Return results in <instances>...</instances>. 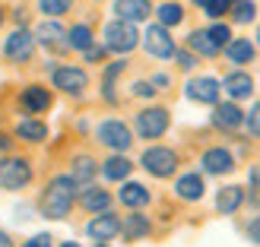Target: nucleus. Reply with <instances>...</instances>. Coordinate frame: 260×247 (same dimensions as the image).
<instances>
[{"instance_id": "f704fd0d", "label": "nucleus", "mask_w": 260, "mask_h": 247, "mask_svg": "<svg viewBox=\"0 0 260 247\" xmlns=\"http://www.w3.org/2000/svg\"><path fill=\"white\" fill-rule=\"evenodd\" d=\"M172 60L178 63V70H181V73H190V70H197V63H200V57H193L187 48H178Z\"/></svg>"}, {"instance_id": "09e8293b", "label": "nucleus", "mask_w": 260, "mask_h": 247, "mask_svg": "<svg viewBox=\"0 0 260 247\" xmlns=\"http://www.w3.org/2000/svg\"><path fill=\"white\" fill-rule=\"evenodd\" d=\"M190 4H193V7H200V10H203L206 4H210V0H190Z\"/></svg>"}, {"instance_id": "f8f14e48", "label": "nucleus", "mask_w": 260, "mask_h": 247, "mask_svg": "<svg viewBox=\"0 0 260 247\" xmlns=\"http://www.w3.org/2000/svg\"><path fill=\"white\" fill-rule=\"evenodd\" d=\"M19 108H22L25 118H38V114L54 108V92L42 83H29V86L19 89Z\"/></svg>"}, {"instance_id": "4468645a", "label": "nucleus", "mask_w": 260, "mask_h": 247, "mask_svg": "<svg viewBox=\"0 0 260 247\" xmlns=\"http://www.w3.org/2000/svg\"><path fill=\"white\" fill-rule=\"evenodd\" d=\"M35 35V45L51 51V54H67V29H63V22L57 19H42L32 29Z\"/></svg>"}, {"instance_id": "6e6552de", "label": "nucleus", "mask_w": 260, "mask_h": 247, "mask_svg": "<svg viewBox=\"0 0 260 247\" xmlns=\"http://www.w3.org/2000/svg\"><path fill=\"white\" fill-rule=\"evenodd\" d=\"M35 51H38V45H35L32 29H13V32H7V38H4V60L16 63V67H29L32 57H35Z\"/></svg>"}, {"instance_id": "0eeeda50", "label": "nucleus", "mask_w": 260, "mask_h": 247, "mask_svg": "<svg viewBox=\"0 0 260 247\" xmlns=\"http://www.w3.org/2000/svg\"><path fill=\"white\" fill-rule=\"evenodd\" d=\"M48 76H51V86L70 98H83L89 89V70L76 67V63H54V70Z\"/></svg>"}, {"instance_id": "7c9ffc66", "label": "nucleus", "mask_w": 260, "mask_h": 247, "mask_svg": "<svg viewBox=\"0 0 260 247\" xmlns=\"http://www.w3.org/2000/svg\"><path fill=\"white\" fill-rule=\"evenodd\" d=\"M35 10L42 13L45 19H60L73 10V0H35Z\"/></svg>"}, {"instance_id": "e433bc0d", "label": "nucleus", "mask_w": 260, "mask_h": 247, "mask_svg": "<svg viewBox=\"0 0 260 247\" xmlns=\"http://www.w3.org/2000/svg\"><path fill=\"white\" fill-rule=\"evenodd\" d=\"M130 95H134V98H149V101H152L159 92L152 89L149 80H134V83H130Z\"/></svg>"}, {"instance_id": "6ab92c4d", "label": "nucleus", "mask_w": 260, "mask_h": 247, "mask_svg": "<svg viewBox=\"0 0 260 247\" xmlns=\"http://www.w3.org/2000/svg\"><path fill=\"white\" fill-rule=\"evenodd\" d=\"M118 203L130 213H146V206L152 203V193L143 181H124L118 190Z\"/></svg>"}, {"instance_id": "473e14b6", "label": "nucleus", "mask_w": 260, "mask_h": 247, "mask_svg": "<svg viewBox=\"0 0 260 247\" xmlns=\"http://www.w3.org/2000/svg\"><path fill=\"white\" fill-rule=\"evenodd\" d=\"M206 35L216 42V48H225L232 38H235V35H232V25H229V22H210V25H206Z\"/></svg>"}, {"instance_id": "58836bf2", "label": "nucleus", "mask_w": 260, "mask_h": 247, "mask_svg": "<svg viewBox=\"0 0 260 247\" xmlns=\"http://www.w3.org/2000/svg\"><path fill=\"white\" fill-rule=\"evenodd\" d=\"M19 247H54V238L48 235V231H38V235H32V238H25Z\"/></svg>"}, {"instance_id": "2f4dec72", "label": "nucleus", "mask_w": 260, "mask_h": 247, "mask_svg": "<svg viewBox=\"0 0 260 247\" xmlns=\"http://www.w3.org/2000/svg\"><path fill=\"white\" fill-rule=\"evenodd\" d=\"M232 22L235 25H251L257 19V4L254 0H241V4H232Z\"/></svg>"}, {"instance_id": "b1692460", "label": "nucleus", "mask_w": 260, "mask_h": 247, "mask_svg": "<svg viewBox=\"0 0 260 247\" xmlns=\"http://www.w3.org/2000/svg\"><path fill=\"white\" fill-rule=\"evenodd\" d=\"M248 203V187H241V184H225V187H219L216 190V213L219 216H235L241 206Z\"/></svg>"}, {"instance_id": "bb28decb", "label": "nucleus", "mask_w": 260, "mask_h": 247, "mask_svg": "<svg viewBox=\"0 0 260 247\" xmlns=\"http://www.w3.org/2000/svg\"><path fill=\"white\" fill-rule=\"evenodd\" d=\"M99 174L105 181H114V184H124L134 174V162L127 155H108L105 162H99Z\"/></svg>"}, {"instance_id": "9d476101", "label": "nucleus", "mask_w": 260, "mask_h": 247, "mask_svg": "<svg viewBox=\"0 0 260 247\" xmlns=\"http://www.w3.org/2000/svg\"><path fill=\"white\" fill-rule=\"evenodd\" d=\"M184 98L193 101V105H206L213 108L222 101V83L216 76H190L187 86H184Z\"/></svg>"}, {"instance_id": "f257e3e1", "label": "nucleus", "mask_w": 260, "mask_h": 247, "mask_svg": "<svg viewBox=\"0 0 260 247\" xmlns=\"http://www.w3.org/2000/svg\"><path fill=\"white\" fill-rule=\"evenodd\" d=\"M76 197H80V187L70 181V174H54L48 178V184L38 190L35 197V213H42L51 222H60L67 219L76 206Z\"/></svg>"}, {"instance_id": "cd10ccee", "label": "nucleus", "mask_w": 260, "mask_h": 247, "mask_svg": "<svg viewBox=\"0 0 260 247\" xmlns=\"http://www.w3.org/2000/svg\"><path fill=\"white\" fill-rule=\"evenodd\" d=\"M99 42L95 38V29L89 22H73L67 29V51H76V54H86L89 48Z\"/></svg>"}, {"instance_id": "c756f323", "label": "nucleus", "mask_w": 260, "mask_h": 247, "mask_svg": "<svg viewBox=\"0 0 260 247\" xmlns=\"http://www.w3.org/2000/svg\"><path fill=\"white\" fill-rule=\"evenodd\" d=\"M152 16H155V22H159L162 29H168V32H172L175 25H181V22H184L187 10H184V4H178V0H162V4H155Z\"/></svg>"}, {"instance_id": "1a4fd4ad", "label": "nucleus", "mask_w": 260, "mask_h": 247, "mask_svg": "<svg viewBox=\"0 0 260 247\" xmlns=\"http://www.w3.org/2000/svg\"><path fill=\"white\" fill-rule=\"evenodd\" d=\"M140 45H143V51H146L149 57H155V60H172V57H175V51H178L175 35L168 32V29H162L159 22L146 25V32L140 35Z\"/></svg>"}, {"instance_id": "a18cd8bd", "label": "nucleus", "mask_w": 260, "mask_h": 247, "mask_svg": "<svg viewBox=\"0 0 260 247\" xmlns=\"http://www.w3.org/2000/svg\"><path fill=\"white\" fill-rule=\"evenodd\" d=\"M0 247H16V241H13V235L7 228H0Z\"/></svg>"}, {"instance_id": "79ce46f5", "label": "nucleus", "mask_w": 260, "mask_h": 247, "mask_svg": "<svg viewBox=\"0 0 260 247\" xmlns=\"http://www.w3.org/2000/svg\"><path fill=\"white\" fill-rule=\"evenodd\" d=\"M248 190L260 193V165H251V171H248Z\"/></svg>"}, {"instance_id": "c03bdc74", "label": "nucleus", "mask_w": 260, "mask_h": 247, "mask_svg": "<svg viewBox=\"0 0 260 247\" xmlns=\"http://www.w3.org/2000/svg\"><path fill=\"white\" fill-rule=\"evenodd\" d=\"M10 152H13V136L0 133V155H10Z\"/></svg>"}, {"instance_id": "20e7f679", "label": "nucleus", "mask_w": 260, "mask_h": 247, "mask_svg": "<svg viewBox=\"0 0 260 247\" xmlns=\"http://www.w3.org/2000/svg\"><path fill=\"white\" fill-rule=\"evenodd\" d=\"M35 181V165L32 159H25V155H0V190H10V193H19L25 190Z\"/></svg>"}, {"instance_id": "dca6fc26", "label": "nucleus", "mask_w": 260, "mask_h": 247, "mask_svg": "<svg viewBox=\"0 0 260 247\" xmlns=\"http://www.w3.org/2000/svg\"><path fill=\"white\" fill-rule=\"evenodd\" d=\"M210 124L219 130V133H238L244 127V108L235 105V101H219V105H213Z\"/></svg>"}, {"instance_id": "3c124183", "label": "nucleus", "mask_w": 260, "mask_h": 247, "mask_svg": "<svg viewBox=\"0 0 260 247\" xmlns=\"http://www.w3.org/2000/svg\"><path fill=\"white\" fill-rule=\"evenodd\" d=\"M95 247H111V244H95Z\"/></svg>"}, {"instance_id": "ea45409f", "label": "nucleus", "mask_w": 260, "mask_h": 247, "mask_svg": "<svg viewBox=\"0 0 260 247\" xmlns=\"http://www.w3.org/2000/svg\"><path fill=\"white\" fill-rule=\"evenodd\" d=\"M105 57H108V51L102 48L99 42H95V45H92V48H89L86 54H83V60H86V63H105Z\"/></svg>"}, {"instance_id": "9b49d317", "label": "nucleus", "mask_w": 260, "mask_h": 247, "mask_svg": "<svg viewBox=\"0 0 260 247\" xmlns=\"http://www.w3.org/2000/svg\"><path fill=\"white\" fill-rule=\"evenodd\" d=\"M238 168L235 162V152L229 146H206L200 152V174H210V178H225Z\"/></svg>"}, {"instance_id": "49530a36", "label": "nucleus", "mask_w": 260, "mask_h": 247, "mask_svg": "<svg viewBox=\"0 0 260 247\" xmlns=\"http://www.w3.org/2000/svg\"><path fill=\"white\" fill-rule=\"evenodd\" d=\"M57 247H83V244H80V241H60Z\"/></svg>"}, {"instance_id": "423d86ee", "label": "nucleus", "mask_w": 260, "mask_h": 247, "mask_svg": "<svg viewBox=\"0 0 260 247\" xmlns=\"http://www.w3.org/2000/svg\"><path fill=\"white\" fill-rule=\"evenodd\" d=\"M95 139L111 155H127V149L134 146L137 136H134V130H130L127 121H121V118H105V121H99V127H95Z\"/></svg>"}, {"instance_id": "603ef678", "label": "nucleus", "mask_w": 260, "mask_h": 247, "mask_svg": "<svg viewBox=\"0 0 260 247\" xmlns=\"http://www.w3.org/2000/svg\"><path fill=\"white\" fill-rule=\"evenodd\" d=\"M229 4H241V0H229Z\"/></svg>"}, {"instance_id": "7ed1b4c3", "label": "nucleus", "mask_w": 260, "mask_h": 247, "mask_svg": "<svg viewBox=\"0 0 260 247\" xmlns=\"http://www.w3.org/2000/svg\"><path fill=\"white\" fill-rule=\"evenodd\" d=\"M168 127H172V111L165 105H146L134 114V127L130 130H134L137 139H146L152 146L155 139H162L168 133Z\"/></svg>"}, {"instance_id": "a19ab883", "label": "nucleus", "mask_w": 260, "mask_h": 247, "mask_svg": "<svg viewBox=\"0 0 260 247\" xmlns=\"http://www.w3.org/2000/svg\"><path fill=\"white\" fill-rule=\"evenodd\" d=\"M149 83H152L155 92H165V89L172 86V76H168V73H152V76H149Z\"/></svg>"}, {"instance_id": "c85d7f7f", "label": "nucleus", "mask_w": 260, "mask_h": 247, "mask_svg": "<svg viewBox=\"0 0 260 247\" xmlns=\"http://www.w3.org/2000/svg\"><path fill=\"white\" fill-rule=\"evenodd\" d=\"M193 57H203V60H216L219 54H222V48H216V42L210 35H206V29H193L187 35V45H184Z\"/></svg>"}, {"instance_id": "5701e85b", "label": "nucleus", "mask_w": 260, "mask_h": 247, "mask_svg": "<svg viewBox=\"0 0 260 247\" xmlns=\"http://www.w3.org/2000/svg\"><path fill=\"white\" fill-rule=\"evenodd\" d=\"M70 181L76 187H89V184H95V178H99V159L95 155H89V152H76L73 159H70Z\"/></svg>"}, {"instance_id": "a211bd4d", "label": "nucleus", "mask_w": 260, "mask_h": 247, "mask_svg": "<svg viewBox=\"0 0 260 247\" xmlns=\"http://www.w3.org/2000/svg\"><path fill=\"white\" fill-rule=\"evenodd\" d=\"M175 197L181 203H200L206 197V178L200 171H184V174H178L175 178Z\"/></svg>"}, {"instance_id": "a878e982", "label": "nucleus", "mask_w": 260, "mask_h": 247, "mask_svg": "<svg viewBox=\"0 0 260 247\" xmlns=\"http://www.w3.org/2000/svg\"><path fill=\"white\" fill-rule=\"evenodd\" d=\"M48 124L42 118H19L16 127H13V136L22 139V143H29V146H38V143H45L48 139Z\"/></svg>"}, {"instance_id": "aec40b11", "label": "nucleus", "mask_w": 260, "mask_h": 247, "mask_svg": "<svg viewBox=\"0 0 260 247\" xmlns=\"http://www.w3.org/2000/svg\"><path fill=\"white\" fill-rule=\"evenodd\" d=\"M130 67V63L124 60V57H118V60H111V63H105V70H102V101L105 105H121V95H118V80L124 76V70Z\"/></svg>"}, {"instance_id": "393cba45", "label": "nucleus", "mask_w": 260, "mask_h": 247, "mask_svg": "<svg viewBox=\"0 0 260 247\" xmlns=\"http://www.w3.org/2000/svg\"><path fill=\"white\" fill-rule=\"evenodd\" d=\"M222 54L229 63H235V70H248V63L257 60V45H254V38H232V42L222 48Z\"/></svg>"}, {"instance_id": "4c0bfd02", "label": "nucleus", "mask_w": 260, "mask_h": 247, "mask_svg": "<svg viewBox=\"0 0 260 247\" xmlns=\"http://www.w3.org/2000/svg\"><path fill=\"white\" fill-rule=\"evenodd\" d=\"M244 235H248V241L254 247H260V213H254L248 222H244Z\"/></svg>"}, {"instance_id": "39448f33", "label": "nucleus", "mask_w": 260, "mask_h": 247, "mask_svg": "<svg viewBox=\"0 0 260 247\" xmlns=\"http://www.w3.org/2000/svg\"><path fill=\"white\" fill-rule=\"evenodd\" d=\"M102 48L108 51V54H130V51L140 48V29L130 22H121V19H108L105 29H102Z\"/></svg>"}, {"instance_id": "ddd939ff", "label": "nucleus", "mask_w": 260, "mask_h": 247, "mask_svg": "<svg viewBox=\"0 0 260 247\" xmlns=\"http://www.w3.org/2000/svg\"><path fill=\"white\" fill-rule=\"evenodd\" d=\"M86 238L92 241V244H111L114 238H121V216L114 213V209H108V213H99V216H92L86 222Z\"/></svg>"}, {"instance_id": "de8ad7c7", "label": "nucleus", "mask_w": 260, "mask_h": 247, "mask_svg": "<svg viewBox=\"0 0 260 247\" xmlns=\"http://www.w3.org/2000/svg\"><path fill=\"white\" fill-rule=\"evenodd\" d=\"M4 22H7V10H4V4H0V29H4Z\"/></svg>"}, {"instance_id": "8fccbe9b", "label": "nucleus", "mask_w": 260, "mask_h": 247, "mask_svg": "<svg viewBox=\"0 0 260 247\" xmlns=\"http://www.w3.org/2000/svg\"><path fill=\"white\" fill-rule=\"evenodd\" d=\"M254 45L260 48V25H257V35H254Z\"/></svg>"}, {"instance_id": "c9c22d12", "label": "nucleus", "mask_w": 260, "mask_h": 247, "mask_svg": "<svg viewBox=\"0 0 260 247\" xmlns=\"http://www.w3.org/2000/svg\"><path fill=\"white\" fill-rule=\"evenodd\" d=\"M244 127L254 139H260V101H254L251 111H244Z\"/></svg>"}, {"instance_id": "412c9836", "label": "nucleus", "mask_w": 260, "mask_h": 247, "mask_svg": "<svg viewBox=\"0 0 260 247\" xmlns=\"http://www.w3.org/2000/svg\"><path fill=\"white\" fill-rule=\"evenodd\" d=\"M76 203H80L89 216H99V213H108L114 206V197H111V190H105L102 184H89V187H80Z\"/></svg>"}, {"instance_id": "37998d69", "label": "nucleus", "mask_w": 260, "mask_h": 247, "mask_svg": "<svg viewBox=\"0 0 260 247\" xmlns=\"http://www.w3.org/2000/svg\"><path fill=\"white\" fill-rule=\"evenodd\" d=\"M13 19H16V29H29V10H13Z\"/></svg>"}, {"instance_id": "4be33fe9", "label": "nucleus", "mask_w": 260, "mask_h": 247, "mask_svg": "<svg viewBox=\"0 0 260 247\" xmlns=\"http://www.w3.org/2000/svg\"><path fill=\"white\" fill-rule=\"evenodd\" d=\"M152 235V219L146 213H127L121 216V238L124 244H140Z\"/></svg>"}, {"instance_id": "72a5a7b5", "label": "nucleus", "mask_w": 260, "mask_h": 247, "mask_svg": "<svg viewBox=\"0 0 260 247\" xmlns=\"http://www.w3.org/2000/svg\"><path fill=\"white\" fill-rule=\"evenodd\" d=\"M232 13V4L229 0H210V4L203 7V16L210 22H225V16Z\"/></svg>"}, {"instance_id": "2eb2a0df", "label": "nucleus", "mask_w": 260, "mask_h": 247, "mask_svg": "<svg viewBox=\"0 0 260 247\" xmlns=\"http://www.w3.org/2000/svg\"><path fill=\"white\" fill-rule=\"evenodd\" d=\"M219 83H222V92L229 95V101H235V105L251 101L254 92H257V83H254V76L248 70H229Z\"/></svg>"}, {"instance_id": "f03ea898", "label": "nucleus", "mask_w": 260, "mask_h": 247, "mask_svg": "<svg viewBox=\"0 0 260 247\" xmlns=\"http://www.w3.org/2000/svg\"><path fill=\"white\" fill-rule=\"evenodd\" d=\"M140 168H143L149 178H155V181H168V178L178 174L181 155H178V149H172V146L152 143V146H146V149L140 152Z\"/></svg>"}, {"instance_id": "f3484780", "label": "nucleus", "mask_w": 260, "mask_h": 247, "mask_svg": "<svg viewBox=\"0 0 260 247\" xmlns=\"http://www.w3.org/2000/svg\"><path fill=\"white\" fill-rule=\"evenodd\" d=\"M152 10H155L152 0H111V13H114V19L130 22V25L149 22Z\"/></svg>"}]
</instances>
